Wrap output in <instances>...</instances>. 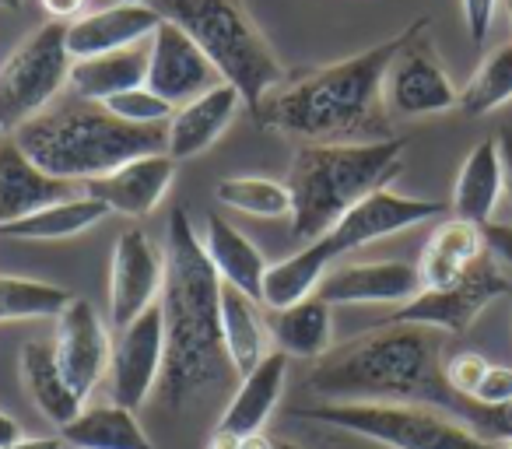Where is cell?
<instances>
[{"instance_id":"4fadbf2b","label":"cell","mask_w":512,"mask_h":449,"mask_svg":"<svg viewBox=\"0 0 512 449\" xmlns=\"http://www.w3.org/2000/svg\"><path fill=\"white\" fill-rule=\"evenodd\" d=\"M165 260L155 250L144 229L120 232L109 264V323L123 330L155 306V295L162 292Z\"/></svg>"},{"instance_id":"7c38bea8","label":"cell","mask_w":512,"mask_h":449,"mask_svg":"<svg viewBox=\"0 0 512 449\" xmlns=\"http://www.w3.org/2000/svg\"><path fill=\"white\" fill-rule=\"evenodd\" d=\"M439 214H446L442 200L400 197V193H393L390 186H386V190H376L365 200H358L320 243L327 246V253L337 260V257H344V253L376 243V239H386V236H393V232L414 229L421 221L439 218Z\"/></svg>"},{"instance_id":"44dd1931","label":"cell","mask_w":512,"mask_h":449,"mask_svg":"<svg viewBox=\"0 0 512 449\" xmlns=\"http://www.w3.org/2000/svg\"><path fill=\"white\" fill-rule=\"evenodd\" d=\"M488 257L484 246V232L470 221L449 218L428 236L425 250L418 260L421 274V292H435V288H449L463 281L481 260Z\"/></svg>"},{"instance_id":"60d3db41","label":"cell","mask_w":512,"mask_h":449,"mask_svg":"<svg viewBox=\"0 0 512 449\" xmlns=\"http://www.w3.org/2000/svg\"><path fill=\"white\" fill-rule=\"evenodd\" d=\"M39 4H43V11L50 15V22H67V18L85 11L88 0H39Z\"/></svg>"},{"instance_id":"484cf974","label":"cell","mask_w":512,"mask_h":449,"mask_svg":"<svg viewBox=\"0 0 512 449\" xmlns=\"http://www.w3.org/2000/svg\"><path fill=\"white\" fill-rule=\"evenodd\" d=\"M22 386L29 390L32 404L53 421V425H71L74 418L81 414V400L78 393L67 386L64 372L57 365V355H53L50 341H29L22 348Z\"/></svg>"},{"instance_id":"f35d334b","label":"cell","mask_w":512,"mask_h":449,"mask_svg":"<svg viewBox=\"0 0 512 449\" xmlns=\"http://www.w3.org/2000/svg\"><path fill=\"white\" fill-rule=\"evenodd\" d=\"M481 232H484V246H488V253L498 260V267H509L512 271V225L488 221Z\"/></svg>"},{"instance_id":"bcb514c9","label":"cell","mask_w":512,"mask_h":449,"mask_svg":"<svg viewBox=\"0 0 512 449\" xmlns=\"http://www.w3.org/2000/svg\"><path fill=\"white\" fill-rule=\"evenodd\" d=\"M0 8H11V11H15V8H22V0H0Z\"/></svg>"},{"instance_id":"d4e9b609","label":"cell","mask_w":512,"mask_h":449,"mask_svg":"<svg viewBox=\"0 0 512 449\" xmlns=\"http://www.w3.org/2000/svg\"><path fill=\"white\" fill-rule=\"evenodd\" d=\"M267 330L278 341V351H285L288 358L320 362L334 348V316L320 295H309L288 309H274Z\"/></svg>"},{"instance_id":"681fc988","label":"cell","mask_w":512,"mask_h":449,"mask_svg":"<svg viewBox=\"0 0 512 449\" xmlns=\"http://www.w3.org/2000/svg\"><path fill=\"white\" fill-rule=\"evenodd\" d=\"M505 11H509V22H512V0H505Z\"/></svg>"},{"instance_id":"8992f818","label":"cell","mask_w":512,"mask_h":449,"mask_svg":"<svg viewBox=\"0 0 512 449\" xmlns=\"http://www.w3.org/2000/svg\"><path fill=\"white\" fill-rule=\"evenodd\" d=\"M148 8L158 11L162 22H172L200 46L225 85H232L256 113L271 88L285 81L278 53L256 29L242 0H148Z\"/></svg>"},{"instance_id":"836d02e7","label":"cell","mask_w":512,"mask_h":449,"mask_svg":"<svg viewBox=\"0 0 512 449\" xmlns=\"http://www.w3.org/2000/svg\"><path fill=\"white\" fill-rule=\"evenodd\" d=\"M214 197L225 207H235L253 218H292V193L288 183H274L264 176H232L214 186Z\"/></svg>"},{"instance_id":"ab89813d","label":"cell","mask_w":512,"mask_h":449,"mask_svg":"<svg viewBox=\"0 0 512 449\" xmlns=\"http://www.w3.org/2000/svg\"><path fill=\"white\" fill-rule=\"evenodd\" d=\"M498 158H502V190L512 204V127L498 134Z\"/></svg>"},{"instance_id":"ac0fdd59","label":"cell","mask_w":512,"mask_h":449,"mask_svg":"<svg viewBox=\"0 0 512 449\" xmlns=\"http://www.w3.org/2000/svg\"><path fill=\"white\" fill-rule=\"evenodd\" d=\"M176 176V162L169 155H144L134 162L120 165V169L106 172L99 179H88L85 193L127 218H148L165 197Z\"/></svg>"},{"instance_id":"8fae6325","label":"cell","mask_w":512,"mask_h":449,"mask_svg":"<svg viewBox=\"0 0 512 449\" xmlns=\"http://www.w3.org/2000/svg\"><path fill=\"white\" fill-rule=\"evenodd\" d=\"M165 362V323L162 309L151 306L130 327L116 330L109 355V397L120 407H141L155 393Z\"/></svg>"},{"instance_id":"3957f363","label":"cell","mask_w":512,"mask_h":449,"mask_svg":"<svg viewBox=\"0 0 512 449\" xmlns=\"http://www.w3.org/2000/svg\"><path fill=\"white\" fill-rule=\"evenodd\" d=\"M158 309L165 323L158 393L172 411H183L235 376L221 341V278L183 207H172L165 229V281Z\"/></svg>"},{"instance_id":"4dcf8cb0","label":"cell","mask_w":512,"mask_h":449,"mask_svg":"<svg viewBox=\"0 0 512 449\" xmlns=\"http://www.w3.org/2000/svg\"><path fill=\"white\" fill-rule=\"evenodd\" d=\"M102 218H109V207L95 197H74V200H60L50 204L43 211L29 214V218L15 221V225H4L0 236L8 239H71L78 232L95 229Z\"/></svg>"},{"instance_id":"277c9868","label":"cell","mask_w":512,"mask_h":449,"mask_svg":"<svg viewBox=\"0 0 512 449\" xmlns=\"http://www.w3.org/2000/svg\"><path fill=\"white\" fill-rule=\"evenodd\" d=\"M18 148L53 179L88 183L144 155H165L169 127H137L109 113L102 102H67L11 134Z\"/></svg>"},{"instance_id":"e575fe53","label":"cell","mask_w":512,"mask_h":449,"mask_svg":"<svg viewBox=\"0 0 512 449\" xmlns=\"http://www.w3.org/2000/svg\"><path fill=\"white\" fill-rule=\"evenodd\" d=\"M102 106H106L113 116H120V120L137 123V127H155V123L172 120V113H176L169 102L158 99V95L148 92V88H134V92L113 95V99H106Z\"/></svg>"},{"instance_id":"c3c4849f","label":"cell","mask_w":512,"mask_h":449,"mask_svg":"<svg viewBox=\"0 0 512 449\" xmlns=\"http://www.w3.org/2000/svg\"><path fill=\"white\" fill-rule=\"evenodd\" d=\"M120 4H148V0H120Z\"/></svg>"},{"instance_id":"f1b7e54d","label":"cell","mask_w":512,"mask_h":449,"mask_svg":"<svg viewBox=\"0 0 512 449\" xmlns=\"http://www.w3.org/2000/svg\"><path fill=\"white\" fill-rule=\"evenodd\" d=\"M60 432H64L60 439L78 449H155L148 435H144L137 414L120 404L81 411L78 418L60 428Z\"/></svg>"},{"instance_id":"7dc6e473","label":"cell","mask_w":512,"mask_h":449,"mask_svg":"<svg viewBox=\"0 0 512 449\" xmlns=\"http://www.w3.org/2000/svg\"><path fill=\"white\" fill-rule=\"evenodd\" d=\"M274 449H302V446H295V442H274Z\"/></svg>"},{"instance_id":"83f0119b","label":"cell","mask_w":512,"mask_h":449,"mask_svg":"<svg viewBox=\"0 0 512 449\" xmlns=\"http://www.w3.org/2000/svg\"><path fill=\"white\" fill-rule=\"evenodd\" d=\"M221 341H225V355L235 376H249L271 355L267 351V327L260 320L256 302L225 281H221Z\"/></svg>"},{"instance_id":"ffe728a7","label":"cell","mask_w":512,"mask_h":449,"mask_svg":"<svg viewBox=\"0 0 512 449\" xmlns=\"http://www.w3.org/2000/svg\"><path fill=\"white\" fill-rule=\"evenodd\" d=\"M239 102H242V95L235 92L232 85L221 81L211 92L197 95L193 102L179 106L169 120V148H165V155H169L172 162L204 155V151L225 134L228 123L235 120Z\"/></svg>"},{"instance_id":"d6986e66","label":"cell","mask_w":512,"mask_h":449,"mask_svg":"<svg viewBox=\"0 0 512 449\" xmlns=\"http://www.w3.org/2000/svg\"><path fill=\"white\" fill-rule=\"evenodd\" d=\"M158 25L162 18L148 4H116V8L92 11L67 25V53L71 60H88L102 57V53L130 50V46H141V39L155 36Z\"/></svg>"},{"instance_id":"f6af8a7d","label":"cell","mask_w":512,"mask_h":449,"mask_svg":"<svg viewBox=\"0 0 512 449\" xmlns=\"http://www.w3.org/2000/svg\"><path fill=\"white\" fill-rule=\"evenodd\" d=\"M239 449H274V442L260 432H249V435H239Z\"/></svg>"},{"instance_id":"9c48e42d","label":"cell","mask_w":512,"mask_h":449,"mask_svg":"<svg viewBox=\"0 0 512 449\" xmlns=\"http://www.w3.org/2000/svg\"><path fill=\"white\" fill-rule=\"evenodd\" d=\"M509 292H512L509 278L502 274L498 260L488 253V257H484L467 278L456 281V285L435 288V292H418L411 302H404V306L390 316V323H418V327H432V330H442V334H467L470 323L481 316V309Z\"/></svg>"},{"instance_id":"d6a6232c","label":"cell","mask_w":512,"mask_h":449,"mask_svg":"<svg viewBox=\"0 0 512 449\" xmlns=\"http://www.w3.org/2000/svg\"><path fill=\"white\" fill-rule=\"evenodd\" d=\"M71 299L74 295L60 285H46V281L8 278V274H0V323L60 316Z\"/></svg>"},{"instance_id":"7bdbcfd3","label":"cell","mask_w":512,"mask_h":449,"mask_svg":"<svg viewBox=\"0 0 512 449\" xmlns=\"http://www.w3.org/2000/svg\"><path fill=\"white\" fill-rule=\"evenodd\" d=\"M4 449H64V439H57V435L53 439H18Z\"/></svg>"},{"instance_id":"b9f144b4","label":"cell","mask_w":512,"mask_h":449,"mask_svg":"<svg viewBox=\"0 0 512 449\" xmlns=\"http://www.w3.org/2000/svg\"><path fill=\"white\" fill-rule=\"evenodd\" d=\"M18 439H22V428H18V421L11 418V414L0 411V449L11 446V442H18Z\"/></svg>"},{"instance_id":"30bf717a","label":"cell","mask_w":512,"mask_h":449,"mask_svg":"<svg viewBox=\"0 0 512 449\" xmlns=\"http://www.w3.org/2000/svg\"><path fill=\"white\" fill-rule=\"evenodd\" d=\"M425 32H428V18L407 39V46L393 57L390 71H386L383 99L386 109L397 116H432V113H449V109L460 106V92L453 88L449 74L442 71Z\"/></svg>"},{"instance_id":"4316f807","label":"cell","mask_w":512,"mask_h":449,"mask_svg":"<svg viewBox=\"0 0 512 449\" xmlns=\"http://www.w3.org/2000/svg\"><path fill=\"white\" fill-rule=\"evenodd\" d=\"M498 197H502V158H498V141H481L463 162L453 190V218L470 221L484 229L491 221Z\"/></svg>"},{"instance_id":"5bb4252c","label":"cell","mask_w":512,"mask_h":449,"mask_svg":"<svg viewBox=\"0 0 512 449\" xmlns=\"http://www.w3.org/2000/svg\"><path fill=\"white\" fill-rule=\"evenodd\" d=\"M214 85H221V74L214 71L211 60L200 53V46L193 43L179 25H172V22L158 25L155 36H151L148 81H144V88L176 109V106L193 102L197 95L211 92Z\"/></svg>"},{"instance_id":"9a60e30c","label":"cell","mask_w":512,"mask_h":449,"mask_svg":"<svg viewBox=\"0 0 512 449\" xmlns=\"http://www.w3.org/2000/svg\"><path fill=\"white\" fill-rule=\"evenodd\" d=\"M113 344L102 327L99 313L88 299H71L67 309L57 316V337H53V355L64 372L67 386L78 393V400L85 404L88 393L99 386V379L109 369V355Z\"/></svg>"},{"instance_id":"5b68a950","label":"cell","mask_w":512,"mask_h":449,"mask_svg":"<svg viewBox=\"0 0 512 449\" xmlns=\"http://www.w3.org/2000/svg\"><path fill=\"white\" fill-rule=\"evenodd\" d=\"M404 169V141L302 144L288 169L292 239L316 243L369 193L386 190Z\"/></svg>"},{"instance_id":"2e32d148","label":"cell","mask_w":512,"mask_h":449,"mask_svg":"<svg viewBox=\"0 0 512 449\" xmlns=\"http://www.w3.org/2000/svg\"><path fill=\"white\" fill-rule=\"evenodd\" d=\"M74 197H85V183L46 176L15 137H0V229Z\"/></svg>"},{"instance_id":"e0dca14e","label":"cell","mask_w":512,"mask_h":449,"mask_svg":"<svg viewBox=\"0 0 512 449\" xmlns=\"http://www.w3.org/2000/svg\"><path fill=\"white\" fill-rule=\"evenodd\" d=\"M421 292V274L404 260H379V264H351L327 271L316 295L327 306H369V302H411Z\"/></svg>"},{"instance_id":"ee69618b","label":"cell","mask_w":512,"mask_h":449,"mask_svg":"<svg viewBox=\"0 0 512 449\" xmlns=\"http://www.w3.org/2000/svg\"><path fill=\"white\" fill-rule=\"evenodd\" d=\"M204 449H239V435L232 432H221V428H214L211 439H207Z\"/></svg>"},{"instance_id":"8d00e7d4","label":"cell","mask_w":512,"mask_h":449,"mask_svg":"<svg viewBox=\"0 0 512 449\" xmlns=\"http://www.w3.org/2000/svg\"><path fill=\"white\" fill-rule=\"evenodd\" d=\"M477 404H488V407H502L512 404V369H502V365H491L488 376L481 379L474 393Z\"/></svg>"},{"instance_id":"f907efd6","label":"cell","mask_w":512,"mask_h":449,"mask_svg":"<svg viewBox=\"0 0 512 449\" xmlns=\"http://www.w3.org/2000/svg\"><path fill=\"white\" fill-rule=\"evenodd\" d=\"M509 449H512V442H509Z\"/></svg>"},{"instance_id":"52a82bcc","label":"cell","mask_w":512,"mask_h":449,"mask_svg":"<svg viewBox=\"0 0 512 449\" xmlns=\"http://www.w3.org/2000/svg\"><path fill=\"white\" fill-rule=\"evenodd\" d=\"M292 418L320 421L390 449H498L463 421L421 404H306Z\"/></svg>"},{"instance_id":"1f68e13d","label":"cell","mask_w":512,"mask_h":449,"mask_svg":"<svg viewBox=\"0 0 512 449\" xmlns=\"http://www.w3.org/2000/svg\"><path fill=\"white\" fill-rule=\"evenodd\" d=\"M509 99H512V43H505L481 60L477 74L460 92V106L456 109L463 116H488L498 106H505Z\"/></svg>"},{"instance_id":"ba28073f","label":"cell","mask_w":512,"mask_h":449,"mask_svg":"<svg viewBox=\"0 0 512 449\" xmlns=\"http://www.w3.org/2000/svg\"><path fill=\"white\" fill-rule=\"evenodd\" d=\"M71 64L64 22H46L11 53L0 67V137L46 113L53 95L64 88Z\"/></svg>"},{"instance_id":"cb8c5ba5","label":"cell","mask_w":512,"mask_h":449,"mask_svg":"<svg viewBox=\"0 0 512 449\" xmlns=\"http://www.w3.org/2000/svg\"><path fill=\"white\" fill-rule=\"evenodd\" d=\"M67 81H71V88L78 92V99L106 102V99H113V95L144 88V81H148V53H144L141 46H130V50L74 60Z\"/></svg>"},{"instance_id":"74e56055","label":"cell","mask_w":512,"mask_h":449,"mask_svg":"<svg viewBox=\"0 0 512 449\" xmlns=\"http://www.w3.org/2000/svg\"><path fill=\"white\" fill-rule=\"evenodd\" d=\"M495 4L498 0H463V22H467L470 43L484 46L491 29V18H495Z\"/></svg>"},{"instance_id":"603a6c76","label":"cell","mask_w":512,"mask_h":449,"mask_svg":"<svg viewBox=\"0 0 512 449\" xmlns=\"http://www.w3.org/2000/svg\"><path fill=\"white\" fill-rule=\"evenodd\" d=\"M285 376H288V355L285 351H271L249 376L239 379V390L232 393V400H228V407L218 418L221 432H232V435L260 432L264 421L271 418V411L278 407L281 390H285Z\"/></svg>"},{"instance_id":"6da1fadb","label":"cell","mask_w":512,"mask_h":449,"mask_svg":"<svg viewBox=\"0 0 512 449\" xmlns=\"http://www.w3.org/2000/svg\"><path fill=\"white\" fill-rule=\"evenodd\" d=\"M446 334L418 323H386L330 348L302 383L313 404H421L463 421L488 442H512L509 404L488 407L449 386Z\"/></svg>"},{"instance_id":"f546056e","label":"cell","mask_w":512,"mask_h":449,"mask_svg":"<svg viewBox=\"0 0 512 449\" xmlns=\"http://www.w3.org/2000/svg\"><path fill=\"white\" fill-rule=\"evenodd\" d=\"M330 264H334V257H330L320 239L309 243L306 250H299L295 257L281 260V264H271L264 278V306L274 313V309H288V306H295V302L316 295L320 281L327 278Z\"/></svg>"},{"instance_id":"d590c367","label":"cell","mask_w":512,"mask_h":449,"mask_svg":"<svg viewBox=\"0 0 512 449\" xmlns=\"http://www.w3.org/2000/svg\"><path fill=\"white\" fill-rule=\"evenodd\" d=\"M488 358L477 355V351H460V355L446 358V379L449 386H453L460 397H470L474 400L477 386H481V379L488 376Z\"/></svg>"},{"instance_id":"7a4b0ae2","label":"cell","mask_w":512,"mask_h":449,"mask_svg":"<svg viewBox=\"0 0 512 449\" xmlns=\"http://www.w3.org/2000/svg\"><path fill=\"white\" fill-rule=\"evenodd\" d=\"M425 18L411 22L386 43L337 60L316 71L285 74L278 88L256 106L253 120L271 134L299 137L306 144H379L393 141L386 120L383 81L393 57L421 29Z\"/></svg>"},{"instance_id":"7402d4cb","label":"cell","mask_w":512,"mask_h":449,"mask_svg":"<svg viewBox=\"0 0 512 449\" xmlns=\"http://www.w3.org/2000/svg\"><path fill=\"white\" fill-rule=\"evenodd\" d=\"M204 253L214 264L218 278L225 285L239 288L242 295H249L253 302H264V278H267V260L256 250L235 225H228L221 214H207L204 221Z\"/></svg>"}]
</instances>
